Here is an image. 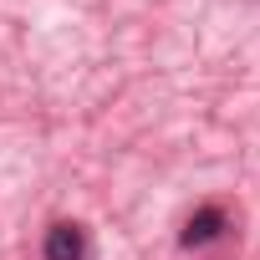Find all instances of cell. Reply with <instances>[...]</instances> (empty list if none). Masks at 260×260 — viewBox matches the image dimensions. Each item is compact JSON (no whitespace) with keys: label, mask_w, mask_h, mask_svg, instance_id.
<instances>
[{"label":"cell","mask_w":260,"mask_h":260,"mask_svg":"<svg viewBox=\"0 0 260 260\" xmlns=\"http://www.w3.org/2000/svg\"><path fill=\"white\" fill-rule=\"evenodd\" d=\"M224 230H230L224 209H219V204H204V209H194V214L184 219V245H189V250H204V245H214Z\"/></svg>","instance_id":"6da1fadb"},{"label":"cell","mask_w":260,"mask_h":260,"mask_svg":"<svg viewBox=\"0 0 260 260\" xmlns=\"http://www.w3.org/2000/svg\"><path fill=\"white\" fill-rule=\"evenodd\" d=\"M46 260H87V230L61 219L46 230Z\"/></svg>","instance_id":"7a4b0ae2"}]
</instances>
